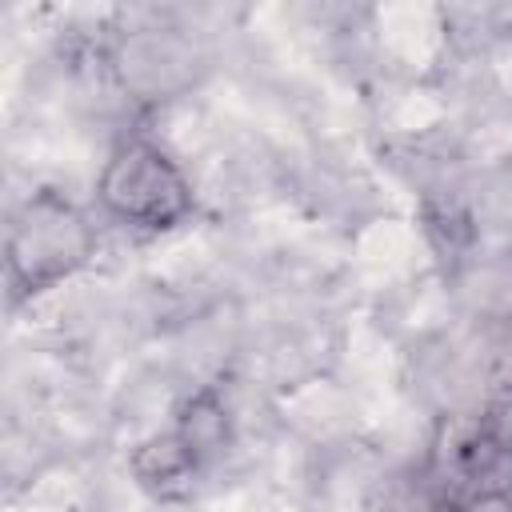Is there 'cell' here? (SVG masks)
<instances>
[{
	"mask_svg": "<svg viewBox=\"0 0 512 512\" xmlns=\"http://www.w3.org/2000/svg\"><path fill=\"white\" fill-rule=\"evenodd\" d=\"M92 192L108 220L148 236L176 232L196 216L192 176L160 140L144 132H128L108 148Z\"/></svg>",
	"mask_w": 512,
	"mask_h": 512,
	"instance_id": "cell-1",
	"label": "cell"
},
{
	"mask_svg": "<svg viewBox=\"0 0 512 512\" xmlns=\"http://www.w3.org/2000/svg\"><path fill=\"white\" fill-rule=\"evenodd\" d=\"M92 256H96V228L84 216V208L56 188H36L16 204L8 220L4 276L12 304L60 288Z\"/></svg>",
	"mask_w": 512,
	"mask_h": 512,
	"instance_id": "cell-2",
	"label": "cell"
},
{
	"mask_svg": "<svg viewBox=\"0 0 512 512\" xmlns=\"http://www.w3.org/2000/svg\"><path fill=\"white\" fill-rule=\"evenodd\" d=\"M112 72L124 92L140 100H168L192 80V48L176 32L140 28L112 52Z\"/></svg>",
	"mask_w": 512,
	"mask_h": 512,
	"instance_id": "cell-3",
	"label": "cell"
},
{
	"mask_svg": "<svg viewBox=\"0 0 512 512\" xmlns=\"http://www.w3.org/2000/svg\"><path fill=\"white\" fill-rule=\"evenodd\" d=\"M200 464H204L200 448L176 424L164 428V432L144 436L132 448V456H128V468H132L136 484L144 492H152V496H176V492H184L192 484V476L200 472Z\"/></svg>",
	"mask_w": 512,
	"mask_h": 512,
	"instance_id": "cell-4",
	"label": "cell"
}]
</instances>
